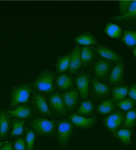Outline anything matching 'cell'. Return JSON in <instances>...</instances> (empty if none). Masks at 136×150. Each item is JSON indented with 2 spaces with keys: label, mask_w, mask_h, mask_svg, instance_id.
<instances>
[{
  "label": "cell",
  "mask_w": 136,
  "mask_h": 150,
  "mask_svg": "<svg viewBox=\"0 0 136 150\" xmlns=\"http://www.w3.org/2000/svg\"><path fill=\"white\" fill-rule=\"evenodd\" d=\"M91 75L85 71H80L76 74L75 82L78 87L81 99L87 100L89 96V86Z\"/></svg>",
  "instance_id": "obj_10"
},
{
  "label": "cell",
  "mask_w": 136,
  "mask_h": 150,
  "mask_svg": "<svg viewBox=\"0 0 136 150\" xmlns=\"http://www.w3.org/2000/svg\"><path fill=\"white\" fill-rule=\"evenodd\" d=\"M26 143L27 150H33L35 139V133L30 128L26 129Z\"/></svg>",
  "instance_id": "obj_32"
},
{
  "label": "cell",
  "mask_w": 136,
  "mask_h": 150,
  "mask_svg": "<svg viewBox=\"0 0 136 150\" xmlns=\"http://www.w3.org/2000/svg\"><path fill=\"white\" fill-rule=\"evenodd\" d=\"M129 88L127 86H118L112 88L113 100L114 102L124 99L128 93Z\"/></svg>",
  "instance_id": "obj_27"
},
{
  "label": "cell",
  "mask_w": 136,
  "mask_h": 150,
  "mask_svg": "<svg viewBox=\"0 0 136 150\" xmlns=\"http://www.w3.org/2000/svg\"><path fill=\"white\" fill-rule=\"evenodd\" d=\"M5 142H1L0 141V149H1V147L2 146V145H3Z\"/></svg>",
  "instance_id": "obj_38"
},
{
  "label": "cell",
  "mask_w": 136,
  "mask_h": 150,
  "mask_svg": "<svg viewBox=\"0 0 136 150\" xmlns=\"http://www.w3.org/2000/svg\"><path fill=\"white\" fill-rule=\"evenodd\" d=\"M33 89L30 84H22L13 87L12 89L10 110L15 109L20 105L28 102Z\"/></svg>",
  "instance_id": "obj_3"
},
{
  "label": "cell",
  "mask_w": 136,
  "mask_h": 150,
  "mask_svg": "<svg viewBox=\"0 0 136 150\" xmlns=\"http://www.w3.org/2000/svg\"><path fill=\"white\" fill-rule=\"evenodd\" d=\"M131 1H119V16L124 15L127 13Z\"/></svg>",
  "instance_id": "obj_33"
},
{
  "label": "cell",
  "mask_w": 136,
  "mask_h": 150,
  "mask_svg": "<svg viewBox=\"0 0 136 150\" xmlns=\"http://www.w3.org/2000/svg\"><path fill=\"white\" fill-rule=\"evenodd\" d=\"M71 54L62 55L57 58L55 64V67L59 74L66 72L68 69L70 64Z\"/></svg>",
  "instance_id": "obj_24"
},
{
  "label": "cell",
  "mask_w": 136,
  "mask_h": 150,
  "mask_svg": "<svg viewBox=\"0 0 136 150\" xmlns=\"http://www.w3.org/2000/svg\"><path fill=\"white\" fill-rule=\"evenodd\" d=\"M91 86L92 95L98 99L106 98L111 92V89L108 85L102 83L96 78L92 79Z\"/></svg>",
  "instance_id": "obj_14"
},
{
  "label": "cell",
  "mask_w": 136,
  "mask_h": 150,
  "mask_svg": "<svg viewBox=\"0 0 136 150\" xmlns=\"http://www.w3.org/2000/svg\"><path fill=\"white\" fill-rule=\"evenodd\" d=\"M55 85L61 91L66 92L74 86L73 79L67 74H61L56 78Z\"/></svg>",
  "instance_id": "obj_20"
},
{
  "label": "cell",
  "mask_w": 136,
  "mask_h": 150,
  "mask_svg": "<svg viewBox=\"0 0 136 150\" xmlns=\"http://www.w3.org/2000/svg\"><path fill=\"white\" fill-rule=\"evenodd\" d=\"M56 76L55 72L46 69L42 71L37 77L30 84L32 89L43 95H49L54 92V81Z\"/></svg>",
  "instance_id": "obj_1"
},
{
  "label": "cell",
  "mask_w": 136,
  "mask_h": 150,
  "mask_svg": "<svg viewBox=\"0 0 136 150\" xmlns=\"http://www.w3.org/2000/svg\"><path fill=\"white\" fill-rule=\"evenodd\" d=\"M92 70L96 78L99 81H103L109 76L112 67V63L104 58L96 59L92 63Z\"/></svg>",
  "instance_id": "obj_8"
},
{
  "label": "cell",
  "mask_w": 136,
  "mask_h": 150,
  "mask_svg": "<svg viewBox=\"0 0 136 150\" xmlns=\"http://www.w3.org/2000/svg\"><path fill=\"white\" fill-rule=\"evenodd\" d=\"M14 148L15 150H27L25 140L23 138L18 139L15 142Z\"/></svg>",
  "instance_id": "obj_34"
},
{
  "label": "cell",
  "mask_w": 136,
  "mask_h": 150,
  "mask_svg": "<svg viewBox=\"0 0 136 150\" xmlns=\"http://www.w3.org/2000/svg\"><path fill=\"white\" fill-rule=\"evenodd\" d=\"M123 30L120 26L116 24L108 23L104 30V32L108 36L113 38L118 39L123 35Z\"/></svg>",
  "instance_id": "obj_29"
},
{
  "label": "cell",
  "mask_w": 136,
  "mask_h": 150,
  "mask_svg": "<svg viewBox=\"0 0 136 150\" xmlns=\"http://www.w3.org/2000/svg\"><path fill=\"white\" fill-rule=\"evenodd\" d=\"M68 119L75 126L84 129L92 127L97 121L96 117H86L75 113L68 116Z\"/></svg>",
  "instance_id": "obj_13"
},
{
  "label": "cell",
  "mask_w": 136,
  "mask_h": 150,
  "mask_svg": "<svg viewBox=\"0 0 136 150\" xmlns=\"http://www.w3.org/2000/svg\"><path fill=\"white\" fill-rule=\"evenodd\" d=\"M46 99L52 115L57 117L65 116L66 115L67 109L59 93L54 92L47 95Z\"/></svg>",
  "instance_id": "obj_7"
},
{
  "label": "cell",
  "mask_w": 136,
  "mask_h": 150,
  "mask_svg": "<svg viewBox=\"0 0 136 150\" xmlns=\"http://www.w3.org/2000/svg\"><path fill=\"white\" fill-rule=\"evenodd\" d=\"M28 126L35 134L39 136L51 137L56 133L57 123L55 121L38 117L31 119Z\"/></svg>",
  "instance_id": "obj_2"
},
{
  "label": "cell",
  "mask_w": 136,
  "mask_h": 150,
  "mask_svg": "<svg viewBox=\"0 0 136 150\" xmlns=\"http://www.w3.org/2000/svg\"><path fill=\"white\" fill-rule=\"evenodd\" d=\"M112 20L123 28L136 30V1H131L124 15L115 16Z\"/></svg>",
  "instance_id": "obj_6"
},
{
  "label": "cell",
  "mask_w": 136,
  "mask_h": 150,
  "mask_svg": "<svg viewBox=\"0 0 136 150\" xmlns=\"http://www.w3.org/2000/svg\"><path fill=\"white\" fill-rule=\"evenodd\" d=\"M116 108L114 102L111 98H108L104 100L97 108L98 113L102 115H108L114 112Z\"/></svg>",
  "instance_id": "obj_22"
},
{
  "label": "cell",
  "mask_w": 136,
  "mask_h": 150,
  "mask_svg": "<svg viewBox=\"0 0 136 150\" xmlns=\"http://www.w3.org/2000/svg\"><path fill=\"white\" fill-rule=\"evenodd\" d=\"M67 111L72 112L76 108L78 103L79 98V92L78 89L74 88L66 92L60 93Z\"/></svg>",
  "instance_id": "obj_11"
},
{
  "label": "cell",
  "mask_w": 136,
  "mask_h": 150,
  "mask_svg": "<svg viewBox=\"0 0 136 150\" xmlns=\"http://www.w3.org/2000/svg\"><path fill=\"white\" fill-rule=\"evenodd\" d=\"M136 124V109L129 110L125 116L124 122L123 127L127 128H132Z\"/></svg>",
  "instance_id": "obj_30"
},
{
  "label": "cell",
  "mask_w": 136,
  "mask_h": 150,
  "mask_svg": "<svg viewBox=\"0 0 136 150\" xmlns=\"http://www.w3.org/2000/svg\"><path fill=\"white\" fill-rule=\"evenodd\" d=\"M116 139L124 145H128L131 143L132 131L128 129H122L113 133Z\"/></svg>",
  "instance_id": "obj_26"
},
{
  "label": "cell",
  "mask_w": 136,
  "mask_h": 150,
  "mask_svg": "<svg viewBox=\"0 0 136 150\" xmlns=\"http://www.w3.org/2000/svg\"><path fill=\"white\" fill-rule=\"evenodd\" d=\"M32 109L35 115L41 117H52L47 103L46 97L33 90L31 98Z\"/></svg>",
  "instance_id": "obj_4"
},
{
  "label": "cell",
  "mask_w": 136,
  "mask_h": 150,
  "mask_svg": "<svg viewBox=\"0 0 136 150\" xmlns=\"http://www.w3.org/2000/svg\"><path fill=\"white\" fill-rule=\"evenodd\" d=\"M132 51H133V54H134V55H135V56L136 58V47L134 48Z\"/></svg>",
  "instance_id": "obj_37"
},
{
  "label": "cell",
  "mask_w": 136,
  "mask_h": 150,
  "mask_svg": "<svg viewBox=\"0 0 136 150\" xmlns=\"http://www.w3.org/2000/svg\"><path fill=\"white\" fill-rule=\"evenodd\" d=\"M25 120L24 119H13L12 121V130L11 132V137H19L23 135L24 131Z\"/></svg>",
  "instance_id": "obj_28"
},
{
  "label": "cell",
  "mask_w": 136,
  "mask_h": 150,
  "mask_svg": "<svg viewBox=\"0 0 136 150\" xmlns=\"http://www.w3.org/2000/svg\"><path fill=\"white\" fill-rule=\"evenodd\" d=\"M116 106L119 107L120 110L125 111L135 109L136 106L135 102L130 98H125L119 101L114 102Z\"/></svg>",
  "instance_id": "obj_31"
},
{
  "label": "cell",
  "mask_w": 136,
  "mask_h": 150,
  "mask_svg": "<svg viewBox=\"0 0 136 150\" xmlns=\"http://www.w3.org/2000/svg\"><path fill=\"white\" fill-rule=\"evenodd\" d=\"M8 111L10 115L24 120L30 118L34 113L32 107L25 104L20 105L14 110H8Z\"/></svg>",
  "instance_id": "obj_19"
},
{
  "label": "cell",
  "mask_w": 136,
  "mask_h": 150,
  "mask_svg": "<svg viewBox=\"0 0 136 150\" xmlns=\"http://www.w3.org/2000/svg\"><path fill=\"white\" fill-rule=\"evenodd\" d=\"M96 52L101 56L103 58H105L111 62L116 63L123 59V57L118 53L112 49L101 45H98L95 47Z\"/></svg>",
  "instance_id": "obj_16"
},
{
  "label": "cell",
  "mask_w": 136,
  "mask_h": 150,
  "mask_svg": "<svg viewBox=\"0 0 136 150\" xmlns=\"http://www.w3.org/2000/svg\"><path fill=\"white\" fill-rule=\"evenodd\" d=\"M120 40L125 45L130 48L136 47V30H124Z\"/></svg>",
  "instance_id": "obj_23"
},
{
  "label": "cell",
  "mask_w": 136,
  "mask_h": 150,
  "mask_svg": "<svg viewBox=\"0 0 136 150\" xmlns=\"http://www.w3.org/2000/svg\"><path fill=\"white\" fill-rule=\"evenodd\" d=\"M74 40L78 44L84 46L99 45L96 38L89 32L82 33L78 37L74 38Z\"/></svg>",
  "instance_id": "obj_21"
},
{
  "label": "cell",
  "mask_w": 136,
  "mask_h": 150,
  "mask_svg": "<svg viewBox=\"0 0 136 150\" xmlns=\"http://www.w3.org/2000/svg\"><path fill=\"white\" fill-rule=\"evenodd\" d=\"M0 150H15L12 147L11 143L8 142H6L3 145H2Z\"/></svg>",
  "instance_id": "obj_36"
},
{
  "label": "cell",
  "mask_w": 136,
  "mask_h": 150,
  "mask_svg": "<svg viewBox=\"0 0 136 150\" xmlns=\"http://www.w3.org/2000/svg\"><path fill=\"white\" fill-rule=\"evenodd\" d=\"M94 107L92 102L86 100L81 102L76 114L87 117L90 116L94 111Z\"/></svg>",
  "instance_id": "obj_25"
},
{
  "label": "cell",
  "mask_w": 136,
  "mask_h": 150,
  "mask_svg": "<svg viewBox=\"0 0 136 150\" xmlns=\"http://www.w3.org/2000/svg\"><path fill=\"white\" fill-rule=\"evenodd\" d=\"M128 93L130 99L136 102V85H134L131 86Z\"/></svg>",
  "instance_id": "obj_35"
},
{
  "label": "cell",
  "mask_w": 136,
  "mask_h": 150,
  "mask_svg": "<svg viewBox=\"0 0 136 150\" xmlns=\"http://www.w3.org/2000/svg\"><path fill=\"white\" fill-rule=\"evenodd\" d=\"M74 126L67 119H62L57 123L56 134L58 143L63 150L68 144L73 131Z\"/></svg>",
  "instance_id": "obj_5"
},
{
  "label": "cell",
  "mask_w": 136,
  "mask_h": 150,
  "mask_svg": "<svg viewBox=\"0 0 136 150\" xmlns=\"http://www.w3.org/2000/svg\"><path fill=\"white\" fill-rule=\"evenodd\" d=\"M80 52L81 47L79 45H77L70 53L71 58L68 68L70 74H76L82 67Z\"/></svg>",
  "instance_id": "obj_15"
},
{
  "label": "cell",
  "mask_w": 136,
  "mask_h": 150,
  "mask_svg": "<svg viewBox=\"0 0 136 150\" xmlns=\"http://www.w3.org/2000/svg\"><path fill=\"white\" fill-rule=\"evenodd\" d=\"M11 119L8 110H0V140H3L8 137L11 128Z\"/></svg>",
  "instance_id": "obj_17"
},
{
  "label": "cell",
  "mask_w": 136,
  "mask_h": 150,
  "mask_svg": "<svg viewBox=\"0 0 136 150\" xmlns=\"http://www.w3.org/2000/svg\"><path fill=\"white\" fill-rule=\"evenodd\" d=\"M125 65L123 59L116 63L112 69L108 81L109 83L113 86L122 85L124 81Z\"/></svg>",
  "instance_id": "obj_12"
},
{
  "label": "cell",
  "mask_w": 136,
  "mask_h": 150,
  "mask_svg": "<svg viewBox=\"0 0 136 150\" xmlns=\"http://www.w3.org/2000/svg\"><path fill=\"white\" fill-rule=\"evenodd\" d=\"M125 115L122 111H114L107 116L103 120L105 127L112 133L117 131L124 122Z\"/></svg>",
  "instance_id": "obj_9"
},
{
  "label": "cell",
  "mask_w": 136,
  "mask_h": 150,
  "mask_svg": "<svg viewBox=\"0 0 136 150\" xmlns=\"http://www.w3.org/2000/svg\"><path fill=\"white\" fill-rule=\"evenodd\" d=\"M82 67H87L95 62L96 59V52L93 46H85L81 48Z\"/></svg>",
  "instance_id": "obj_18"
}]
</instances>
